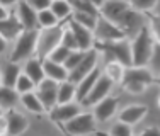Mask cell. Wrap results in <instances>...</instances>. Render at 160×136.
<instances>
[{
  "mask_svg": "<svg viewBox=\"0 0 160 136\" xmlns=\"http://www.w3.org/2000/svg\"><path fill=\"white\" fill-rule=\"evenodd\" d=\"M114 87V82L111 78H108L104 73H101V77L97 78V82L94 84L92 90L87 94V97L80 102V105H85V107H94L99 100H102L104 97L109 95V92L112 90Z\"/></svg>",
  "mask_w": 160,
  "mask_h": 136,
  "instance_id": "30bf717a",
  "label": "cell"
},
{
  "mask_svg": "<svg viewBox=\"0 0 160 136\" xmlns=\"http://www.w3.org/2000/svg\"><path fill=\"white\" fill-rule=\"evenodd\" d=\"M97 60H99V53L94 50V48L89 51H85V56H83L82 61H80L72 71H68V80L67 82L77 85L82 78H85L87 75L94 70V68H97Z\"/></svg>",
  "mask_w": 160,
  "mask_h": 136,
  "instance_id": "9c48e42d",
  "label": "cell"
},
{
  "mask_svg": "<svg viewBox=\"0 0 160 136\" xmlns=\"http://www.w3.org/2000/svg\"><path fill=\"white\" fill-rule=\"evenodd\" d=\"M94 50L97 53H102L104 58L109 61H116L124 68L131 66V50H129L128 39L121 41H111V43H99L94 41Z\"/></svg>",
  "mask_w": 160,
  "mask_h": 136,
  "instance_id": "3957f363",
  "label": "cell"
},
{
  "mask_svg": "<svg viewBox=\"0 0 160 136\" xmlns=\"http://www.w3.org/2000/svg\"><path fill=\"white\" fill-rule=\"evenodd\" d=\"M38 36H39V29H24L19 37L16 39L12 55H10V61L19 63L22 60H29L36 53V43Z\"/></svg>",
  "mask_w": 160,
  "mask_h": 136,
  "instance_id": "8992f818",
  "label": "cell"
},
{
  "mask_svg": "<svg viewBox=\"0 0 160 136\" xmlns=\"http://www.w3.org/2000/svg\"><path fill=\"white\" fill-rule=\"evenodd\" d=\"M49 10L55 14V17L58 19L60 22L70 21L72 17V5L68 3V0H51V5H49Z\"/></svg>",
  "mask_w": 160,
  "mask_h": 136,
  "instance_id": "603a6c76",
  "label": "cell"
},
{
  "mask_svg": "<svg viewBox=\"0 0 160 136\" xmlns=\"http://www.w3.org/2000/svg\"><path fill=\"white\" fill-rule=\"evenodd\" d=\"M58 24H60V21L55 17V14H53L49 9L38 12V27H39V29L55 27V26H58Z\"/></svg>",
  "mask_w": 160,
  "mask_h": 136,
  "instance_id": "83f0119b",
  "label": "cell"
},
{
  "mask_svg": "<svg viewBox=\"0 0 160 136\" xmlns=\"http://www.w3.org/2000/svg\"><path fill=\"white\" fill-rule=\"evenodd\" d=\"M26 2H28L36 12L46 10V9H49V5H51V0H26Z\"/></svg>",
  "mask_w": 160,
  "mask_h": 136,
  "instance_id": "74e56055",
  "label": "cell"
},
{
  "mask_svg": "<svg viewBox=\"0 0 160 136\" xmlns=\"http://www.w3.org/2000/svg\"><path fill=\"white\" fill-rule=\"evenodd\" d=\"M19 100H21L22 105H24L29 112H32V114H43L44 112V107H43V104H41V100L38 99L36 92L22 94V95H19Z\"/></svg>",
  "mask_w": 160,
  "mask_h": 136,
  "instance_id": "d4e9b609",
  "label": "cell"
},
{
  "mask_svg": "<svg viewBox=\"0 0 160 136\" xmlns=\"http://www.w3.org/2000/svg\"><path fill=\"white\" fill-rule=\"evenodd\" d=\"M68 55H70V50H67L65 46H56L55 50H53L51 53L48 55V60H51V61H55V63H60V65H63L65 63V60L68 58Z\"/></svg>",
  "mask_w": 160,
  "mask_h": 136,
  "instance_id": "e575fe53",
  "label": "cell"
},
{
  "mask_svg": "<svg viewBox=\"0 0 160 136\" xmlns=\"http://www.w3.org/2000/svg\"><path fill=\"white\" fill-rule=\"evenodd\" d=\"M19 75H21V66H19V63H12V61L5 63L2 68V71H0V85L14 89Z\"/></svg>",
  "mask_w": 160,
  "mask_h": 136,
  "instance_id": "7402d4cb",
  "label": "cell"
},
{
  "mask_svg": "<svg viewBox=\"0 0 160 136\" xmlns=\"http://www.w3.org/2000/svg\"><path fill=\"white\" fill-rule=\"evenodd\" d=\"M5 48H7V41L3 39L2 36H0V55H2L3 51H5Z\"/></svg>",
  "mask_w": 160,
  "mask_h": 136,
  "instance_id": "7bdbcfd3",
  "label": "cell"
},
{
  "mask_svg": "<svg viewBox=\"0 0 160 136\" xmlns=\"http://www.w3.org/2000/svg\"><path fill=\"white\" fill-rule=\"evenodd\" d=\"M58 104H68V102H73L75 99V85L70 82H62L58 84Z\"/></svg>",
  "mask_w": 160,
  "mask_h": 136,
  "instance_id": "484cf974",
  "label": "cell"
},
{
  "mask_svg": "<svg viewBox=\"0 0 160 136\" xmlns=\"http://www.w3.org/2000/svg\"><path fill=\"white\" fill-rule=\"evenodd\" d=\"M148 112V107L147 105H142V104H133V105H128L124 107L123 111L118 114L119 118V123H124L128 126H135L136 123H140Z\"/></svg>",
  "mask_w": 160,
  "mask_h": 136,
  "instance_id": "ac0fdd59",
  "label": "cell"
},
{
  "mask_svg": "<svg viewBox=\"0 0 160 136\" xmlns=\"http://www.w3.org/2000/svg\"><path fill=\"white\" fill-rule=\"evenodd\" d=\"M80 112H82L80 104H77V102H68V104H56L53 109L48 111V116L55 124L63 126L65 123L73 119L77 114H80Z\"/></svg>",
  "mask_w": 160,
  "mask_h": 136,
  "instance_id": "7c38bea8",
  "label": "cell"
},
{
  "mask_svg": "<svg viewBox=\"0 0 160 136\" xmlns=\"http://www.w3.org/2000/svg\"><path fill=\"white\" fill-rule=\"evenodd\" d=\"M5 118V133L7 136H21L22 133H26V129L29 128V123L26 119L24 114H21L16 109H9V111L3 114Z\"/></svg>",
  "mask_w": 160,
  "mask_h": 136,
  "instance_id": "4fadbf2b",
  "label": "cell"
},
{
  "mask_svg": "<svg viewBox=\"0 0 160 136\" xmlns=\"http://www.w3.org/2000/svg\"><path fill=\"white\" fill-rule=\"evenodd\" d=\"M94 134L96 136H109V133H104V131H96Z\"/></svg>",
  "mask_w": 160,
  "mask_h": 136,
  "instance_id": "ee69618b",
  "label": "cell"
},
{
  "mask_svg": "<svg viewBox=\"0 0 160 136\" xmlns=\"http://www.w3.org/2000/svg\"><path fill=\"white\" fill-rule=\"evenodd\" d=\"M7 16H9V10H7L5 7L0 5V21H2V19H5Z\"/></svg>",
  "mask_w": 160,
  "mask_h": 136,
  "instance_id": "b9f144b4",
  "label": "cell"
},
{
  "mask_svg": "<svg viewBox=\"0 0 160 136\" xmlns=\"http://www.w3.org/2000/svg\"><path fill=\"white\" fill-rule=\"evenodd\" d=\"M67 22H60L55 27H48V29H39V36H38V43H36V53L34 56H38L39 60L48 58V55L55 50L56 46H60L62 43V36L63 31L67 27Z\"/></svg>",
  "mask_w": 160,
  "mask_h": 136,
  "instance_id": "5b68a950",
  "label": "cell"
},
{
  "mask_svg": "<svg viewBox=\"0 0 160 136\" xmlns=\"http://www.w3.org/2000/svg\"><path fill=\"white\" fill-rule=\"evenodd\" d=\"M22 31H24V29H22L21 22L17 21L14 10H10L9 16L0 21V36H2L7 43H9V41H16Z\"/></svg>",
  "mask_w": 160,
  "mask_h": 136,
  "instance_id": "e0dca14e",
  "label": "cell"
},
{
  "mask_svg": "<svg viewBox=\"0 0 160 136\" xmlns=\"http://www.w3.org/2000/svg\"><path fill=\"white\" fill-rule=\"evenodd\" d=\"M158 105H160V99H158Z\"/></svg>",
  "mask_w": 160,
  "mask_h": 136,
  "instance_id": "7dc6e473",
  "label": "cell"
},
{
  "mask_svg": "<svg viewBox=\"0 0 160 136\" xmlns=\"http://www.w3.org/2000/svg\"><path fill=\"white\" fill-rule=\"evenodd\" d=\"M123 73H124V66L119 65L116 61H109L106 63V70H104V75L108 78H111L114 84H119L121 78H123Z\"/></svg>",
  "mask_w": 160,
  "mask_h": 136,
  "instance_id": "f546056e",
  "label": "cell"
},
{
  "mask_svg": "<svg viewBox=\"0 0 160 136\" xmlns=\"http://www.w3.org/2000/svg\"><path fill=\"white\" fill-rule=\"evenodd\" d=\"M19 102V94L10 87H3L0 85V109L2 111H9V109H14Z\"/></svg>",
  "mask_w": 160,
  "mask_h": 136,
  "instance_id": "cb8c5ba5",
  "label": "cell"
},
{
  "mask_svg": "<svg viewBox=\"0 0 160 136\" xmlns=\"http://www.w3.org/2000/svg\"><path fill=\"white\" fill-rule=\"evenodd\" d=\"M101 73H102L101 68H94L85 78H82V80L75 85V100H77V104H80V102L87 97V94L92 90V87L97 82V78L101 77Z\"/></svg>",
  "mask_w": 160,
  "mask_h": 136,
  "instance_id": "d6986e66",
  "label": "cell"
},
{
  "mask_svg": "<svg viewBox=\"0 0 160 136\" xmlns=\"http://www.w3.org/2000/svg\"><path fill=\"white\" fill-rule=\"evenodd\" d=\"M68 3L72 5V10H73V12L90 14V16L99 17V10L89 2V0H68Z\"/></svg>",
  "mask_w": 160,
  "mask_h": 136,
  "instance_id": "4316f807",
  "label": "cell"
},
{
  "mask_svg": "<svg viewBox=\"0 0 160 136\" xmlns=\"http://www.w3.org/2000/svg\"><path fill=\"white\" fill-rule=\"evenodd\" d=\"M72 21H75L77 24H80L82 27L89 29V31L94 32L97 24V17L90 16V14H82V12H72Z\"/></svg>",
  "mask_w": 160,
  "mask_h": 136,
  "instance_id": "f1b7e54d",
  "label": "cell"
},
{
  "mask_svg": "<svg viewBox=\"0 0 160 136\" xmlns=\"http://www.w3.org/2000/svg\"><path fill=\"white\" fill-rule=\"evenodd\" d=\"M62 46H65L67 50H70V51H75V50H78V46H77V41H75V37H73V34H72V31L68 27H65V31H63V36H62Z\"/></svg>",
  "mask_w": 160,
  "mask_h": 136,
  "instance_id": "d590c367",
  "label": "cell"
},
{
  "mask_svg": "<svg viewBox=\"0 0 160 136\" xmlns=\"http://www.w3.org/2000/svg\"><path fill=\"white\" fill-rule=\"evenodd\" d=\"M155 82H157V84L160 85V77H157V78H155Z\"/></svg>",
  "mask_w": 160,
  "mask_h": 136,
  "instance_id": "f6af8a7d",
  "label": "cell"
},
{
  "mask_svg": "<svg viewBox=\"0 0 160 136\" xmlns=\"http://www.w3.org/2000/svg\"><path fill=\"white\" fill-rule=\"evenodd\" d=\"M153 82H155V77L152 75V71L148 70V68L129 66V68H124L123 78H121L119 84L128 94L138 95V94H142L148 85L153 84Z\"/></svg>",
  "mask_w": 160,
  "mask_h": 136,
  "instance_id": "277c9868",
  "label": "cell"
},
{
  "mask_svg": "<svg viewBox=\"0 0 160 136\" xmlns=\"http://www.w3.org/2000/svg\"><path fill=\"white\" fill-rule=\"evenodd\" d=\"M118 104H119V99H118V97H111V95H108L102 100H99L97 104L94 105V112H92L96 121H99V123L109 121L114 114H116Z\"/></svg>",
  "mask_w": 160,
  "mask_h": 136,
  "instance_id": "9a60e30c",
  "label": "cell"
},
{
  "mask_svg": "<svg viewBox=\"0 0 160 136\" xmlns=\"http://www.w3.org/2000/svg\"><path fill=\"white\" fill-rule=\"evenodd\" d=\"M89 2L92 3V5H94V7H96V9L99 10V9H101V7H102V3L106 2V0H89Z\"/></svg>",
  "mask_w": 160,
  "mask_h": 136,
  "instance_id": "60d3db41",
  "label": "cell"
},
{
  "mask_svg": "<svg viewBox=\"0 0 160 136\" xmlns=\"http://www.w3.org/2000/svg\"><path fill=\"white\" fill-rule=\"evenodd\" d=\"M92 34H94V41H99V43H111V41L128 39L126 34L121 31L118 26H114L112 22L106 21L101 16L97 17V24H96V29H94Z\"/></svg>",
  "mask_w": 160,
  "mask_h": 136,
  "instance_id": "ba28073f",
  "label": "cell"
},
{
  "mask_svg": "<svg viewBox=\"0 0 160 136\" xmlns=\"http://www.w3.org/2000/svg\"><path fill=\"white\" fill-rule=\"evenodd\" d=\"M24 75L32 82L34 85H38L39 82L44 80V71H43V60H39L38 56H31L29 60H26L24 65Z\"/></svg>",
  "mask_w": 160,
  "mask_h": 136,
  "instance_id": "44dd1931",
  "label": "cell"
},
{
  "mask_svg": "<svg viewBox=\"0 0 160 136\" xmlns=\"http://www.w3.org/2000/svg\"><path fill=\"white\" fill-rule=\"evenodd\" d=\"M155 37L152 36V31L147 24L140 29L138 32L133 36L131 43H129V50H131V66L135 68H147L150 61L152 51H153Z\"/></svg>",
  "mask_w": 160,
  "mask_h": 136,
  "instance_id": "7a4b0ae2",
  "label": "cell"
},
{
  "mask_svg": "<svg viewBox=\"0 0 160 136\" xmlns=\"http://www.w3.org/2000/svg\"><path fill=\"white\" fill-rule=\"evenodd\" d=\"M140 136H160V129L150 126V128H147V129H143L142 133H140Z\"/></svg>",
  "mask_w": 160,
  "mask_h": 136,
  "instance_id": "f35d334b",
  "label": "cell"
},
{
  "mask_svg": "<svg viewBox=\"0 0 160 136\" xmlns=\"http://www.w3.org/2000/svg\"><path fill=\"white\" fill-rule=\"evenodd\" d=\"M62 129L68 136H89L97 131V121L92 112H80L73 119L65 123Z\"/></svg>",
  "mask_w": 160,
  "mask_h": 136,
  "instance_id": "52a82bcc",
  "label": "cell"
},
{
  "mask_svg": "<svg viewBox=\"0 0 160 136\" xmlns=\"http://www.w3.org/2000/svg\"><path fill=\"white\" fill-rule=\"evenodd\" d=\"M126 2L129 3V7H131L133 10L147 14V12H150V10L157 5L158 0H126Z\"/></svg>",
  "mask_w": 160,
  "mask_h": 136,
  "instance_id": "d6a6232c",
  "label": "cell"
},
{
  "mask_svg": "<svg viewBox=\"0 0 160 136\" xmlns=\"http://www.w3.org/2000/svg\"><path fill=\"white\" fill-rule=\"evenodd\" d=\"M34 89H36V85H34L24 73L19 75L16 85H14V90H16L19 95H22V94H28V92H34Z\"/></svg>",
  "mask_w": 160,
  "mask_h": 136,
  "instance_id": "1f68e13d",
  "label": "cell"
},
{
  "mask_svg": "<svg viewBox=\"0 0 160 136\" xmlns=\"http://www.w3.org/2000/svg\"><path fill=\"white\" fill-rule=\"evenodd\" d=\"M14 12H16L17 21L21 22L22 29H39L38 27V12L26 0H21L17 3Z\"/></svg>",
  "mask_w": 160,
  "mask_h": 136,
  "instance_id": "2e32d148",
  "label": "cell"
},
{
  "mask_svg": "<svg viewBox=\"0 0 160 136\" xmlns=\"http://www.w3.org/2000/svg\"><path fill=\"white\" fill-rule=\"evenodd\" d=\"M109 136H133L131 126H128V124H124V123H118L111 128Z\"/></svg>",
  "mask_w": 160,
  "mask_h": 136,
  "instance_id": "8d00e7d4",
  "label": "cell"
},
{
  "mask_svg": "<svg viewBox=\"0 0 160 136\" xmlns=\"http://www.w3.org/2000/svg\"><path fill=\"white\" fill-rule=\"evenodd\" d=\"M99 16L118 26L126 37L135 36L145 26L143 14L133 10L126 0H106L99 9Z\"/></svg>",
  "mask_w": 160,
  "mask_h": 136,
  "instance_id": "6da1fadb",
  "label": "cell"
},
{
  "mask_svg": "<svg viewBox=\"0 0 160 136\" xmlns=\"http://www.w3.org/2000/svg\"><path fill=\"white\" fill-rule=\"evenodd\" d=\"M2 116H3V111H2V109H0V118H2Z\"/></svg>",
  "mask_w": 160,
  "mask_h": 136,
  "instance_id": "bcb514c9",
  "label": "cell"
},
{
  "mask_svg": "<svg viewBox=\"0 0 160 136\" xmlns=\"http://www.w3.org/2000/svg\"><path fill=\"white\" fill-rule=\"evenodd\" d=\"M43 71H44V78H49V80H55L58 84L68 80V70L60 63H55L51 60L44 58L43 60Z\"/></svg>",
  "mask_w": 160,
  "mask_h": 136,
  "instance_id": "ffe728a7",
  "label": "cell"
},
{
  "mask_svg": "<svg viewBox=\"0 0 160 136\" xmlns=\"http://www.w3.org/2000/svg\"><path fill=\"white\" fill-rule=\"evenodd\" d=\"M67 27L72 31V34H73L80 51H89V50L94 48V34H92V31L82 27V26L77 24L75 21H72V17H70V21L67 22Z\"/></svg>",
  "mask_w": 160,
  "mask_h": 136,
  "instance_id": "5bb4252c",
  "label": "cell"
},
{
  "mask_svg": "<svg viewBox=\"0 0 160 136\" xmlns=\"http://www.w3.org/2000/svg\"><path fill=\"white\" fill-rule=\"evenodd\" d=\"M38 90H34L38 95V99L41 100V104H43L44 111H49V109H53L56 104H58V82L55 80H49V78H44L43 82H39V84L36 85Z\"/></svg>",
  "mask_w": 160,
  "mask_h": 136,
  "instance_id": "8fae6325",
  "label": "cell"
},
{
  "mask_svg": "<svg viewBox=\"0 0 160 136\" xmlns=\"http://www.w3.org/2000/svg\"><path fill=\"white\" fill-rule=\"evenodd\" d=\"M83 56H85V51H80V50H75V51H70V55H68V58L65 60L63 66L67 68L68 71H72L75 66L78 65L80 61L83 60Z\"/></svg>",
  "mask_w": 160,
  "mask_h": 136,
  "instance_id": "836d02e7",
  "label": "cell"
},
{
  "mask_svg": "<svg viewBox=\"0 0 160 136\" xmlns=\"http://www.w3.org/2000/svg\"><path fill=\"white\" fill-rule=\"evenodd\" d=\"M19 2H21V0H0V5L9 9V7H12V5H17Z\"/></svg>",
  "mask_w": 160,
  "mask_h": 136,
  "instance_id": "ab89813d",
  "label": "cell"
},
{
  "mask_svg": "<svg viewBox=\"0 0 160 136\" xmlns=\"http://www.w3.org/2000/svg\"><path fill=\"white\" fill-rule=\"evenodd\" d=\"M148 70L152 71L155 78L160 77V43H157V41L153 44V51H152L150 61H148Z\"/></svg>",
  "mask_w": 160,
  "mask_h": 136,
  "instance_id": "4dcf8cb0",
  "label": "cell"
}]
</instances>
